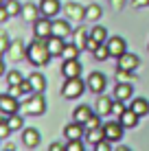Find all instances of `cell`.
<instances>
[{"label": "cell", "instance_id": "1", "mask_svg": "<svg viewBox=\"0 0 149 151\" xmlns=\"http://www.w3.org/2000/svg\"><path fill=\"white\" fill-rule=\"evenodd\" d=\"M50 50H48V46H46V40H40V37H35L31 44L27 46V59H29V64L31 66H46L50 61Z\"/></svg>", "mask_w": 149, "mask_h": 151}, {"label": "cell", "instance_id": "2", "mask_svg": "<svg viewBox=\"0 0 149 151\" xmlns=\"http://www.w3.org/2000/svg\"><path fill=\"white\" fill-rule=\"evenodd\" d=\"M44 112H46L44 92H33V94H29V99L22 103V114H29V116H42Z\"/></svg>", "mask_w": 149, "mask_h": 151}, {"label": "cell", "instance_id": "3", "mask_svg": "<svg viewBox=\"0 0 149 151\" xmlns=\"http://www.w3.org/2000/svg\"><path fill=\"white\" fill-rule=\"evenodd\" d=\"M86 90V83L81 81V77H75V79H66V83L61 86V96L64 99H79Z\"/></svg>", "mask_w": 149, "mask_h": 151}, {"label": "cell", "instance_id": "4", "mask_svg": "<svg viewBox=\"0 0 149 151\" xmlns=\"http://www.w3.org/2000/svg\"><path fill=\"white\" fill-rule=\"evenodd\" d=\"M22 110V103H20L18 96L13 94H0V114H4V116H11V114H18Z\"/></svg>", "mask_w": 149, "mask_h": 151}, {"label": "cell", "instance_id": "5", "mask_svg": "<svg viewBox=\"0 0 149 151\" xmlns=\"http://www.w3.org/2000/svg\"><path fill=\"white\" fill-rule=\"evenodd\" d=\"M33 31H35V37L48 40L50 35H53V22H50V18H46V15H40V18L33 22Z\"/></svg>", "mask_w": 149, "mask_h": 151}, {"label": "cell", "instance_id": "6", "mask_svg": "<svg viewBox=\"0 0 149 151\" xmlns=\"http://www.w3.org/2000/svg\"><path fill=\"white\" fill-rule=\"evenodd\" d=\"M61 11H64V15L70 22H83L86 20V7H81V4H77V2H66L64 7H61Z\"/></svg>", "mask_w": 149, "mask_h": 151}, {"label": "cell", "instance_id": "7", "mask_svg": "<svg viewBox=\"0 0 149 151\" xmlns=\"http://www.w3.org/2000/svg\"><path fill=\"white\" fill-rule=\"evenodd\" d=\"M7 57L11 61H20V59L27 57V46H24V42L20 37L11 40V44H9V48H7Z\"/></svg>", "mask_w": 149, "mask_h": 151}, {"label": "cell", "instance_id": "8", "mask_svg": "<svg viewBox=\"0 0 149 151\" xmlns=\"http://www.w3.org/2000/svg\"><path fill=\"white\" fill-rule=\"evenodd\" d=\"M123 132H125V127L121 125V121H110L103 125V134L105 138L110 140V142H116V140L123 138Z\"/></svg>", "mask_w": 149, "mask_h": 151}, {"label": "cell", "instance_id": "9", "mask_svg": "<svg viewBox=\"0 0 149 151\" xmlns=\"http://www.w3.org/2000/svg\"><path fill=\"white\" fill-rule=\"evenodd\" d=\"M88 90L90 92H94V94H101V92L105 90V83H107V79H105V75L103 72H90L88 75Z\"/></svg>", "mask_w": 149, "mask_h": 151}, {"label": "cell", "instance_id": "10", "mask_svg": "<svg viewBox=\"0 0 149 151\" xmlns=\"http://www.w3.org/2000/svg\"><path fill=\"white\" fill-rule=\"evenodd\" d=\"M138 66H140V57L134 53H123L116 59V68H123V70H136Z\"/></svg>", "mask_w": 149, "mask_h": 151}, {"label": "cell", "instance_id": "11", "mask_svg": "<svg viewBox=\"0 0 149 151\" xmlns=\"http://www.w3.org/2000/svg\"><path fill=\"white\" fill-rule=\"evenodd\" d=\"M107 48H110V57H119L123 53H127V42L121 37V35H116V37H107Z\"/></svg>", "mask_w": 149, "mask_h": 151}, {"label": "cell", "instance_id": "12", "mask_svg": "<svg viewBox=\"0 0 149 151\" xmlns=\"http://www.w3.org/2000/svg\"><path fill=\"white\" fill-rule=\"evenodd\" d=\"M53 35L68 40L70 35H73V27H70V20H68V18H64V20H53Z\"/></svg>", "mask_w": 149, "mask_h": 151}, {"label": "cell", "instance_id": "13", "mask_svg": "<svg viewBox=\"0 0 149 151\" xmlns=\"http://www.w3.org/2000/svg\"><path fill=\"white\" fill-rule=\"evenodd\" d=\"M61 75H64L66 79H75V77H79V75H81V64H79V59H64Z\"/></svg>", "mask_w": 149, "mask_h": 151}, {"label": "cell", "instance_id": "14", "mask_svg": "<svg viewBox=\"0 0 149 151\" xmlns=\"http://www.w3.org/2000/svg\"><path fill=\"white\" fill-rule=\"evenodd\" d=\"M22 142H24L27 149H35L40 142H42V136H40V132L35 127H29V129L22 132Z\"/></svg>", "mask_w": 149, "mask_h": 151}, {"label": "cell", "instance_id": "15", "mask_svg": "<svg viewBox=\"0 0 149 151\" xmlns=\"http://www.w3.org/2000/svg\"><path fill=\"white\" fill-rule=\"evenodd\" d=\"M112 103H114V99H110L107 94H99L94 103V112L99 114V116H110L112 114Z\"/></svg>", "mask_w": 149, "mask_h": 151}, {"label": "cell", "instance_id": "16", "mask_svg": "<svg viewBox=\"0 0 149 151\" xmlns=\"http://www.w3.org/2000/svg\"><path fill=\"white\" fill-rule=\"evenodd\" d=\"M40 11L46 18H55L61 11V2L59 0H40Z\"/></svg>", "mask_w": 149, "mask_h": 151}, {"label": "cell", "instance_id": "17", "mask_svg": "<svg viewBox=\"0 0 149 151\" xmlns=\"http://www.w3.org/2000/svg\"><path fill=\"white\" fill-rule=\"evenodd\" d=\"M83 134H86V127L81 123H77V121H73L70 125H66V127H64L66 140H79V138H83Z\"/></svg>", "mask_w": 149, "mask_h": 151}, {"label": "cell", "instance_id": "18", "mask_svg": "<svg viewBox=\"0 0 149 151\" xmlns=\"http://www.w3.org/2000/svg\"><path fill=\"white\" fill-rule=\"evenodd\" d=\"M134 96V90H132V83H123V81H116L114 86V99L119 101H130Z\"/></svg>", "mask_w": 149, "mask_h": 151}, {"label": "cell", "instance_id": "19", "mask_svg": "<svg viewBox=\"0 0 149 151\" xmlns=\"http://www.w3.org/2000/svg\"><path fill=\"white\" fill-rule=\"evenodd\" d=\"M46 46H48V50H50L53 57H61V50H64V46H66V40L57 37V35H50V37L46 40Z\"/></svg>", "mask_w": 149, "mask_h": 151}, {"label": "cell", "instance_id": "20", "mask_svg": "<svg viewBox=\"0 0 149 151\" xmlns=\"http://www.w3.org/2000/svg\"><path fill=\"white\" fill-rule=\"evenodd\" d=\"M40 15H42L40 4H33V2H24V4H22V18L27 20V22H35Z\"/></svg>", "mask_w": 149, "mask_h": 151}, {"label": "cell", "instance_id": "21", "mask_svg": "<svg viewBox=\"0 0 149 151\" xmlns=\"http://www.w3.org/2000/svg\"><path fill=\"white\" fill-rule=\"evenodd\" d=\"M138 118H140V116H138L132 107H127V110L119 116V121H121V125H123L125 129H132V127H136V125H138Z\"/></svg>", "mask_w": 149, "mask_h": 151}, {"label": "cell", "instance_id": "22", "mask_svg": "<svg viewBox=\"0 0 149 151\" xmlns=\"http://www.w3.org/2000/svg\"><path fill=\"white\" fill-rule=\"evenodd\" d=\"M92 107L90 105H77L75 107V114H73V121H77V123H81V125H86V121L92 116Z\"/></svg>", "mask_w": 149, "mask_h": 151}, {"label": "cell", "instance_id": "23", "mask_svg": "<svg viewBox=\"0 0 149 151\" xmlns=\"http://www.w3.org/2000/svg\"><path fill=\"white\" fill-rule=\"evenodd\" d=\"M29 83H31V88H33V92H44L46 90V79H44L42 72H31Z\"/></svg>", "mask_w": 149, "mask_h": 151}, {"label": "cell", "instance_id": "24", "mask_svg": "<svg viewBox=\"0 0 149 151\" xmlns=\"http://www.w3.org/2000/svg\"><path fill=\"white\" fill-rule=\"evenodd\" d=\"M130 107L138 114V116H147V114H149V101H147V99H140V96H138V99H132Z\"/></svg>", "mask_w": 149, "mask_h": 151}, {"label": "cell", "instance_id": "25", "mask_svg": "<svg viewBox=\"0 0 149 151\" xmlns=\"http://www.w3.org/2000/svg\"><path fill=\"white\" fill-rule=\"evenodd\" d=\"M73 35H75V44L86 50V42H88V37H90V31H86V27H79V29L73 31Z\"/></svg>", "mask_w": 149, "mask_h": 151}, {"label": "cell", "instance_id": "26", "mask_svg": "<svg viewBox=\"0 0 149 151\" xmlns=\"http://www.w3.org/2000/svg\"><path fill=\"white\" fill-rule=\"evenodd\" d=\"M90 37H94L99 44H105V42H107V29L101 27V24H96V27L90 29Z\"/></svg>", "mask_w": 149, "mask_h": 151}, {"label": "cell", "instance_id": "27", "mask_svg": "<svg viewBox=\"0 0 149 151\" xmlns=\"http://www.w3.org/2000/svg\"><path fill=\"white\" fill-rule=\"evenodd\" d=\"M101 15H103V11H101V7L96 2H92L86 7V20H92V22H96V20H101Z\"/></svg>", "mask_w": 149, "mask_h": 151}, {"label": "cell", "instance_id": "28", "mask_svg": "<svg viewBox=\"0 0 149 151\" xmlns=\"http://www.w3.org/2000/svg\"><path fill=\"white\" fill-rule=\"evenodd\" d=\"M77 57H79V46L66 42L64 50H61V59H77Z\"/></svg>", "mask_w": 149, "mask_h": 151}, {"label": "cell", "instance_id": "29", "mask_svg": "<svg viewBox=\"0 0 149 151\" xmlns=\"http://www.w3.org/2000/svg\"><path fill=\"white\" fill-rule=\"evenodd\" d=\"M105 138V134H103V125H101V127H94V129H88V132H86V140H88V142H99V140H103Z\"/></svg>", "mask_w": 149, "mask_h": 151}, {"label": "cell", "instance_id": "30", "mask_svg": "<svg viewBox=\"0 0 149 151\" xmlns=\"http://www.w3.org/2000/svg\"><path fill=\"white\" fill-rule=\"evenodd\" d=\"M4 9H7L9 18H13V15L22 13V4H20L18 0H7V2H4Z\"/></svg>", "mask_w": 149, "mask_h": 151}, {"label": "cell", "instance_id": "31", "mask_svg": "<svg viewBox=\"0 0 149 151\" xmlns=\"http://www.w3.org/2000/svg\"><path fill=\"white\" fill-rule=\"evenodd\" d=\"M116 81L132 83V81H134V70H123V68H116Z\"/></svg>", "mask_w": 149, "mask_h": 151}, {"label": "cell", "instance_id": "32", "mask_svg": "<svg viewBox=\"0 0 149 151\" xmlns=\"http://www.w3.org/2000/svg\"><path fill=\"white\" fill-rule=\"evenodd\" d=\"M7 123H9V127H11V132H15V129H22V114H11V116H7Z\"/></svg>", "mask_w": 149, "mask_h": 151}, {"label": "cell", "instance_id": "33", "mask_svg": "<svg viewBox=\"0 0 149 151\" xmlns=\"http://www.w3.org/2000/svg\"><path fill=\"white\" fill-rule=\"evenodd\" d=\"M92 55H94L96 61H103V59H107V57H110V48H107V44H99V46L94 48V53H92Z\"/></svg>", "mask_w": 149, "mask_h": 151}, {"label": "cell", "instance_id": "34", "mask_svg": "<svg viewBox=\"0 0 149 151\" xmlns=\"http://www.w3.org/2000/svg\"><path fill=\"white\" fill-rule=\"evenodd\" d=\"M22 81H24L22 72H18V70H13V72H7V83H9V86H20Z\"/></svg>", "mask_w": 149, "mask_h": 151}, {"label": "cell", "instance_id": "35", "mask_svg": "<svg viewBox=\"0 0 149 151\" xmlns=\"http://www.w3.org/2000/svg\"><path fill=\"white\" fill-rule=\"evenodd\" d=\"M101 118H103V116H99V114L94 112V114L88 118V121H86V125H83L86 132H88V129H94V127H101Z\"/></svg>", "mask_w": 149, "mask_h": 151}, {"label": "cell", "instance_id": "36", "mask_svg": "<svg viewBox=\"0 0 149 151\" xmlns=\"http://www.w3.org/2000/svg\"><path fill=\"white\" fill-rule=\"evenodd\" d=\"M125 110H127V107H125V101H119V99H114V103H112V114L119 118Z\"/></svg>", "mask_w": 149, "mask_h": 151}, {"label": "cell", "instance_id": "37", "mask_svg": "<svg viewBox=\"0 0 149 151\" xmlns=\"http://www.w3.org/2000/svg\"><path fill=\"white\" fill-rule=\"evenodd\" d=\"M9 44H11L9 35H7V33H0V57H4V55H7V48H9Z\"/></svg>", "mask_w": 149, "mask_h": 151}, {"label": "cell", "instance_id": "38", "mask_svg": "<svg viewBox=\"0 0 149 151\" xmlns=\"http://www.w3.org/2000/svg\"><path fill=\"white\" fill-rule=\"evenodd\" d=\"M9 134H11V127H9L7 118H4V121H0V140H4Z\"/></svg>", "mask_w": 149, "mask_h": 151}, {"label": "cell", "instance_id": "39", "mask_svg": "<svg viewBox=\"0 0 149 151\" xmlns=\"http://www.w3.org/2000/svg\"><path fill=\"white\" fill-rule=\"evenodd\" d=\"M86 149V145L81 142V138L79 140H68V151H83Z\"/></svg>", "mask_w": 149, "mask_h": 151}, {"label": "cell", "instance_id": "40", "mask_svg": "<svg viewBox=\"0 0 149 151\" xmlns=\"http://www.w3.org/2000/svg\"><path fill=\"white\" fill-rule=\"evenodd\" d=\"M94 149L96 151H112V145H110V140L103 138V140H99V142L94 145Z\"/></svg>", "mask_w": 149, "mask_h": 151}, {"label": "cell", "instance_id": "41", "mask_svg": "<svg viewBox=\"0 0 149 151\" xmlns=\"http://www.w3.org/2000/svg\"><path fill=\"white\" fill-rule=\"evenodd\" d=\"M48 151H68V142H53Z\"/></svg>", "mask_w": 149, "mask_h": 151}, {"label": "cell", "instance_id": "42", "mask_svg": "<svg viewBox=\"0 0 149 151\" xmlns=\"http://www.w3.org/2000/svg\"><path fill=\"white\" fill-rule=\"evenodd\" d=\"M9 94H13V96H22L24 92H22V86H9Z\"/></svg>", "mask_w": 149, "mask_h": 151}, {"label": "cell", "instance_id": "43", "mask_svg": "<svg viewBox=\"0 0 149 151\" xmlns=\"http://www.w3.org/2000/svg\"><path fill=\"white\" fill-rule=\"evenodd\" d=\"M99 46V42H96L94 37H88V42H86V50H90V53H94V48Z\"/></svg>", "mask_w": 149, "mask_h": 151}, {"label": "cell", "instance_id": "44", "mask_svg": "<svg viewBox=\"0 0 149 151\" xmlns=\"http://www.w3.org/2000/svg\"><path fill=\"white\" fill-rule=\"evenodd\" d=\"M112 2V9H114V11H121L123 7H125V0H110Z\"/></svg>", "mask_w": 149, "mask_h": 151}, {"label": "cell", "instance_id": "45", "mask_svg": "<svg viewBox=\"0 0 149 151\" xmlns=\"http://www.w3.org/2000/svg\"><path fill=\"white\" fill-rule=\"evenodd\" d=\"M7 20H9V13H7V9H4V4H0V24L7 22Z\"/></svg>", "mask_w": 149, "mask_h": 151}, {"label": "cell", "instance_id": "46", "mask_svg": "<svg viewBox=\"0 0 149 151\" xmlns=\"http://www.w3.org/2000/svg\"><path fill=\"white\" fill-rule=\"evenodd\" d=\"M132 4H134L136 9H143V7H147V4H149V0H132Z\"/></svg>", "mask_w": 149, "mask_h": 151}, {"label": "cell", "instance_id": "47", "mask_svg": "<svg viewBox=\"0 0 149 151\" xmlns=\"http://www.w3.org/2000/svg\"><path fill=\"white\" fill-rule=\"evenodd\" d=\"M7 72V66H4V61H2V57H0V77Z\"/></svg>", "mask_w": 149, "mask_h": 151}, {"label": "cell", "instance_id": "48", "mask_svg": "<svg viewBox=\"0 0 149 151\" xmlns=\"http://www.w3.org/2000/svg\"><path fill=\"white\" fill-rule=\"evenodd\" d=\"M4 2H7V0H0V4H4Z\"/></svg>", "mask_w": 149, "mask_h": 151}]
</instances>
